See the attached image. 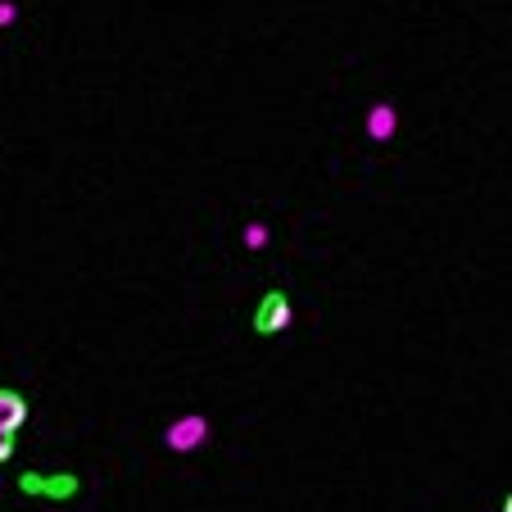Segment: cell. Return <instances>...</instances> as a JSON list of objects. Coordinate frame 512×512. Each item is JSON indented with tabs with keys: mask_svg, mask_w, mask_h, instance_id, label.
<instances>
[{
	"mask_svg": "<svg viewBox=\"0 0 512 512\" xmlns=\"http://www.w3.org/2000/svg\"><path fill=\"white\" fill-rule=\"evenodd\" d=\"M368 132L377 136V141H386V136H395V109L390 105H377L368 114Z\"/></svg>",
	"mask_w": 512,
	"mask_h": 512,
	"instance_id": "3",
	"label": "cell"
},
{
	"mask_svg": "<svg viewBox=\"0 0 512 512\" xmlns=\"http://www.w3.org/2000/svg\"><path fill=\"white\" fill-rule=\"evenodd\" d=\"M19 494L23 499H41V503H68L82 490L78 472H19Z\"/></svg>",
	"mask_w": 512,
	"mask_h": 512,
	"instance_id": "1",
	"label": "cell"
},
{
	"mask_svg": "<svg viewBox=\"0 0 512 512\" xmlns=\"http://www.w3.org/2000/svg\"><path fill=\"white\" fill-rule=\"evenodd\" d=\"M14 14H19V10H14L10 0H0V28H10V23H14Z\"/></svg>",
	"mask_w": 512,
	"mask_h": 512,
	"instance_id": "4",
	"label": "cell"
},
{
	"mask_svg": "<svg viewBox=\"0 0 512 512\" xmlns=\"http://www.w3.org/2000/svg\"><path fill=\"white\" fill-rule=\"evenodd\" d=\"M290 322V300H286V290H268L259 300V309H254L250 327L259 331V336H277L281 327Z\"/></svg>",
	"mask_w": 512,
	"mask_h": 512,
	"instance_id": "2",
	"label": "cell"
}]
</instances>
